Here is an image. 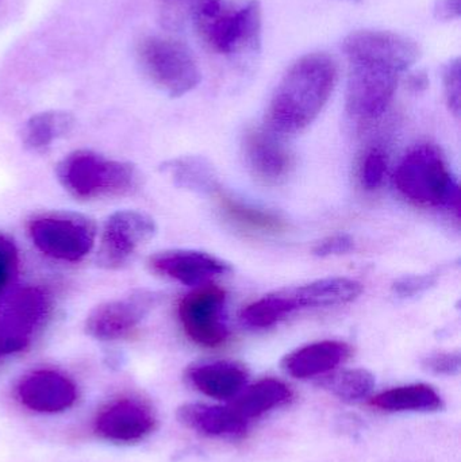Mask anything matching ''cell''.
I'll use <instances>...</instances> for the list:
<instances>
[{
  "mask_svg": "<svg viewBox=\"0 0 461 462\" xmlns=\"http://www.w3.org/2000/svg\"><path fill=\"white\" fill-rule=\"evenodd\" d=\"M337 81V67L325 53L300 57L276 87L268 106V129L294 134L316 121Z\"/></svg>",
  "mask_w": 461,
  "mask_h": 462,
  "instance_id": "1",
  "label": "cell"
},
{
  "mask_svg": "<svg viewBox=\"0 0 461 462\" xmlns=\"http://www.w3.org/2000/svg\"><path fill=\"white\" fill-rule=\"evenodd\" d=\"M57 179L76 199L92 200L133 195L140 189L143 175L130 162L106 159L97 152H72L59 162Z\"/></svg>",
  "mask_w": 461,
  "mask_h": 462,
  "instance_id": "2",
  "label": "cell"
},
{
  "mask_svg": "<svg viewBox=\"0 0 461 462\" xmlns=\"http://www.w3.org/2000/svg\"><path fill=\"white\" fill-rule=\"evenodd\" d=\"M398 191L424 208H448L459 216V184L436 146L424 143L411 149L394 176Z\"/></svg>",
  "mask_w": 461,
  "mask_h": 462,
  "instance_id": "3",
  "label": "cell"
},
{
  "mask_svg": "<svg viewBox=\"0 0 461 462\" xmlns=\"http://www.w3.org/2000/svg\"><path fill=\"white\" fill-rule=\"evenodd\" d=\"M192 22L206 45L219 54L254 51L262 37V8L257 0L241 5L211 0Z\"/></svg>",
  "mask_w": 461,
  "mask_h": 462,
  "instance_id": "4",
  "label": "cell"
},
{
  "mask_svg": "<svg viewBox=\"0 0 461 462\" xmlns=\"http://www.w3.org/2000/svg\"><path fill=\"white\" fill-rule=\"evenodd\" d=\"M137 57L149 80L171 97H180L200 83L199 67L180 41L146 35L137 45Z\"/></svg>",
  "mask_w": 461,
  "mask_h": 462,
  "instance_id": "5",
  "label": "cell"
},
{
  "mask_svg": "<svg viewBox=\"0 0 461 462\" xmlns=\"http://www.w3.org/2000/svg\"><path fill=\"white\" fill-rule=\"evenodd\" d=\"M348 62L346 111L356 121H376L394 99L403 70L378 60L352 59Z\"/></svg>",
  "mask_w": 461,
  "mask_h": 462,
  "instance_id": "6",
  "label": "cell"
},
{
  "mask_svg": "<svg viewBox=\"0 0 461 462\" xmlns=\"http://www.w3.org/2000/svg\"><path fill=\"white\" fill-rule=\"evenodd\" d=\"M29 236L40 252L54 260L78 263L95 245L94 219L73 211L40 214L29 222Z\"/></svg>",
  "mask_w": 461,
  "mask_h": 462,
  "instance_id": "7",
  "label": "cell"
},
{
  "mask_svg": "<svg viewBox=\"0 0 461 462\" xmlns=\"http://www.w3.org/2000/svg\"><path fill=\"white\" fill-rule=\"evenodd\" d=\"M48 296L37 287L14 291L0 307V347L3 356L29 346L35 331L48 317Z\"/></svg>",
  "mask_w": 461,
  "mask_h": 462,
  "instance_id": "8",
  "label": "cell"
},
{
  "mask_svg": "<svg viewBox=\"0 0 461 462\" xmlns=\"http://www.w3.org/2000/svg\"><path fill=\"white\" fill-rule=\"evenodd\" d=\"M225 306L226 292L217 285H206L189 293L179 304V319L186 336L203 347L224 345L229 337Z\"/></svg>",
  "mask_w": 461,
  "mask_h": 462,
  "instance_id": "9",
  "label": "cell"
},
{
  "mask_svg": "<svg viewBox=\"0 0 461 462\" xmlns=\"http://www.w3.org/2000/svg\"><path fill=\"white\" fill-rule=\"evenodd\" d=\"M156 222L148 214L122 210L111 214L103 225L97 263L106 269H121L143 245L156 234Z\"/></svg>",
  "mask_w": 461,
  "mask_h": 462,
  "instance_id": "10",
  "label": "cell"
},
{
  "mask_svg": "<svg viewBox=\"0 0 461 462\" xmlns=\"http://www.w3.org/2000/svg\"><path fill=\"white\" fill-rule=\"evenodd\" d=\"M161 295L149 290L133 291L124 298L95 307L86 319V333L99 341H115L132 333L160 303Z\"/></svg>",
  "mask_w": 461,
  "mask_h": 462,
  "instance_id": "11",
  "label": "cell"
},
{
  "mask_svg": "<svg viewBox=\"0 0 461 462\" xmlns=\"http://www.w3.org/2000/svg\"><path fill=\"white\" fill-rule=\"evenodd\" d=\"M94 429L106 441L132 444L146 439L156 429V417L145 402L121 398L97 412Z\"/></svg>",
  "mask_w": 461,
  "mask_h": 462,
  "instance_id": "12",
  "label": "cell"
},
{
  "mask_svg": "<svg viewBox=\"0 0 461 462\" xmlns=\"http://www.w3.org/2000/svg\"><path fill=\"white\" fill-rule=\"evenodd\" d=\"M22 406L40 414H60L75 406L78 387L73 380L53 369L26 374L16 387Z\"/></svg>",
  "mask_w": 461,
  "mask_h": 462,
  "instance_id": "13",
  "label": "cell"
},
{
  "mask_svg": "<svg viewBox=\"0 0 461 462\" xmlns=\"http://www.w3.org/2000/svg\"><path fill=\"white\" fill-rule=\"evenodd\" d=\"M346 59H371L390 62L403 72L413 67L420 59L416 41L403 34L379 30H362L352 32L344 41Z\"/></svg>",
  "mask_w": 461,
  "mask_h": 462,
  "instance_id": "14",
  "label": "cell"
},
{
  "mask_svg": "<svg viewBox=\"0 0 461 462\" xmlns=\"http://www.w3.org/2000/svg\"><path fill=\"white\" fill-rule=\"evenodd\" d=\"M148 265L154 273L189 287L206 284L232 271V266L221 258L199 250H164L151 255Z\"/></svg>",
  "mask_w": 461,
  "mask_h": 462,
  "instance_id": "15",
  "label": "cell"
},
{
  "mask_svg": "<svg viewBox=\"0 0 461 462\" xmlns=\"http://www.w3.org/2000/svg\"><path fill=\"white\" fill-rule=\"evenodd\" d=\"M244 151L254 178L268 186L283 181L292 168V156L281 141V134L271 129L246 133Z\"/></svg>",
  "mask_w": 461,
  "mask_h": 462,
  "instance_id": "16",
  "label": "cell"
},
{
  "mask_svg": "<svg viewBox=\"0 0 461 462\" xmlns=\"http://www.w3.org/2000/svg\"><path fill=\"white\" fill-rule=\"evenodd\" d=\"M281 291L292 314L300 310L344 306L359 298L363 288L360 282L346 277H327Z\"/></svg>",
  "mask_w": 461,
  "mask_h": 462,
  "instance_id": "17",
  "label": "cell"
},
{
  "mask_svg": "<svg viewBox=\"0 0 461 462\" xmlns=\"http://www.w3.org/2000/svg\"><path fill=\"white\" fill-rule=\"evenodd\" d=\"M178 420L189 430L218 439H237L244 436L248 428V422L235 414L232 407L203 403H189L179 407Z\"/></svg>",
  "mask_w": 461,
  "mask_h": 462,
  "instance_id": "18",
  "label": "cell"
},
{
  "mask_svg": "<svg viewBox=\"0 0 461 462\" xmlns=\"http://www.w3.org/2000/svg\"><path fill=\"white\" fill-rule=\"evenodd\" d=\"M349 356L351 347L346 342H314L287 355L283 360V368L290 376L309 379L333 371Z\"/></svg>",
  "mask_w": 461,
  "mask_h": 462,
  "instance_id": "19",
  "label": "cell"
},
{
  "mask_svg": "<svg viewBox=\"0 0 461 462\" xmlns=\"http://www.w3.org/2000/svg\"><path fill=\"white\" fill-rule=\"evenodd\" d=\"M187 377L203 395L214 399H230L243 391L248 374L240 364L216 361L192 366L187 372Z\"/></svg>",
  "mask_w": 461,
  "mask_h": 462,
  "instance_id": "20",
  "label": "cell"
},
{
  "mask_svg": "<svg viewBox=\"0 0 461 462\" xmlns=\"http://www.w3.org/2000/svg\"><path fill=\"white\" fill-rule=\"evenodd\" d=\"M164 175L179 189L199 195L218 192V179L213 165L199 156H184L168 160L160 167Z\"/></svg>",
  "mask_w": 461,
  "mask_h": 462,
  "instance_id": "21",
  "label": "cell"
},
{
  "mask_svg": "<svg viewBox=\"0 0 461 462\" xmlns=\"http://www.w3.org/2000/svg\"><path fill=\"white\" fill-rule=\"evenodd\" d=\"M292 399L289 385L281 380L263 379L246 388L245 393L238 396L232 409L248 422L254 418L262 417L265 412L284 406Z\"/></svg>",
  "mask_w": 461,
  "mask_h": 462,
  "instance_id": "22",
  "label": "cell"
},
{
  "mask_svg": "<svg viewBox=\"0 0 461 462\" xmlns=\"http://www.w3.org/2000/svg\"><path fill=\"white\" fill-rule=\"evenodd\" d=\"M75 126V118L67 111H43L32 116L22 132V143L29 151L46 152L53 143L69 134Z\"/></svg>",
  "mask_w": 461,
  "mask_h": 462,
  "instance_id": "23",
  "label": "cell"
},
{
  "mask_svg": "<svg viewBox=\"0 0 461 462\" xmlns=\"http://www.w3.org/2000/svg\"><path fill=\"white\" fill-rule=\"evenodd\" d=\"M371 406L389 412L438 411L443 409V399L428 384H410L379 393Z\"/></svg>",
  "mask_w": 461,
  "mask_h": 462,
  "instance_id": "24",
  "label": "cell"
},
{
  "mask_svg": "<svg viewBox=\"0 0 461 462\" xmlns=\"http://www.w3.org/2000/svg\"><path fill=\"white\" fill-rule=\"evenodd\" d=\"M218 203L225 218L240 229L263 234H278L286 230V222L271 211L254 208L226 195H218Z\"/></svg>",
  "mask_w": 461,
  "mask_h": 462,
  "instance_id": "25",
  "label": "cell"
},
{
  "mask_svg": "<svg viewBox=\"0 0 461 462\" xmlns=\"http://www.w3.org/2000/svg\"><path fill=\"white\" fill-rule=\"evenodd\" d=\"M321 385L341 401L356 402L370 395L375 377L365 369H346L325 377Z\"/></svg>",
  "mask_w": 461,
  "mask_h": 462,
  "instance_id": "26",
  "label": "cell"
},
{
  "mask_svg": "<svg viewBox=\"0 0 461 462\" xmlns=\"http://www.w3.org/2000/svg\"><path fill=\"white\" fill-rule=\"evenodd\" d=\"M289 306L281 290L263 296L259 300L246 306L241 311L240 319L243 325L252 328H268L289 317Z\"/></svg>",
  "mask_w": 461,
  "mask_h": 462,
  "instance_id": "27",
  "label": "cell"
},
{
  "mask_svg": "<svg viewBox=\"0 0 461 462\" xmlns=\"http://www.w3.org/2000/svg\"><path fill=\"white\" fill-rule=\"evenodd\" d=\"M211 0H159L160 18L168 29H180Z\"/></svg>",
  "mask_w": 461,
  "mask_h": 462,
  "instance_id": "28",
  "label": "cell"
},
{
  "mask_svg": "<svg viewBox=\"0 0 461 462\" xmlns=\"http://www.w3.org/2000/svg\"><path fill=\"white\" fill-rule=\"evenodd\" d=\"M387 172V154L382 148H373L363 157L360 181L368 191H375L383 184Z\"/></svg>",
  "mask_w": 461,
  "mask_h": 462,
  "instance_id": "29",
  "label": "cell"
},
{
  "mask_svg": "<svg viewBox=\"0 0 461 462\" xmlns=\"http://www.w3.org/2000/svg\"><path fill=\"white\" fill-rule=\"evenodd\" d=\"M438 282V272L425 274H411L398 279L392 284V292L401 299H411L429 291Z\"/></svg>",
  "mask_w": 461,
  "mask_h": 462,
  "instance_id": "30",
  "label": "cell"
},
{
  "mask_svg": "<svg viewBox=\"0 0 461 462\" xmlns=\"http://www.w3.org/2000/svg\"><path fill=\"white\" fill-rule=\"evenodd\" d=\"M460 60H452L444 69V92L449 110L455 116H460L461 106V78Z\"/></svg>",
  "mask_w": 461,
  "mask_h": 462,
  "instance_id": "31",
  "label": "cell"
},
{
  "mask_svg": "<svg viewBox=\"0 0 461 462\" xmlns=\"http://www.w3.org/2000/svg\"><path fill=\"white\" fill-rule=\"evenodd\" d=\"M18 266V250L8 236L0 234V293L10 284Z\"/></svg>",
  "mask_w": 461,
  "mask_h": 462,
  "instance_id": "32",
  "label": "cell"
},
{
  "mask_svg": "<svg viewBox=\"0 0 461 462\" xmlns=\"http://www.w3.org/2000/svg\"><path fill=\"white\" fill-rule=\"evenodd\" d=\"M461 358L459 353H435L424 360V368L441 376H455L459 374Z\"/></svg>",
  "mask_w": 461,
  "mask_h": 462,
  "instance_id": "33",
  "label": "cell"
},
{
  "mask_svg": "<svg viewBox=\"0 0 461 462\" xmlns=\"http://www.w3.org/2000/svg\"><path fill=\"white\" fill-rule=\"evenodd\" d=\"M355 247L354 239L346 234L327 236L314 246L313 253L318 257L346 254Z\"/></svg>",
  "mask_w": 461,
  "mask_h": 462,
  "instance_id": "34",
  "label": "cell"
},
{
  "mask_svg": "<svg viewBox=\"0 0 461 462\" xmlns=\"http://www.w3.org/2000/svg\"><path fill=\"white\" fill-rule=\"evenodd\" d=\"M435 13L438 19L446 21L457 18L460 15V0H438Z\"/></svg>",
  "mask_w": 461,
  "mask_h": 462,
  "instance_id": "35",
  "label": "cell"
},
{
  "mask_svg": "<svg viewBox=\"0 0 461 462\" xmlns=\"http://www.w3.org/2000/svg\"><path fill=\"white\" fill-rule=\"evenodd\" d=\"M2 356H3L2 347H0V357H2Z\"/></svg>",
  "mask_w": 461,
  "mask_h": 462,
  "instance_id": "36",
  "label": "cell"
},
{
  "mask_svg": "<svg viewBox=\"0 0 461 462\" xmlns=\"http://www.w3.org/2000/svg\"><path fill=\"white\" fill-rule=\"evenodd\" d=\"M354 2H356V0H354Z\"/></svg>",
  "mask_w": 461,
  "mask_h": 462,
  "instance_id": "37",
  "label": "cell"
}]
</instances>
